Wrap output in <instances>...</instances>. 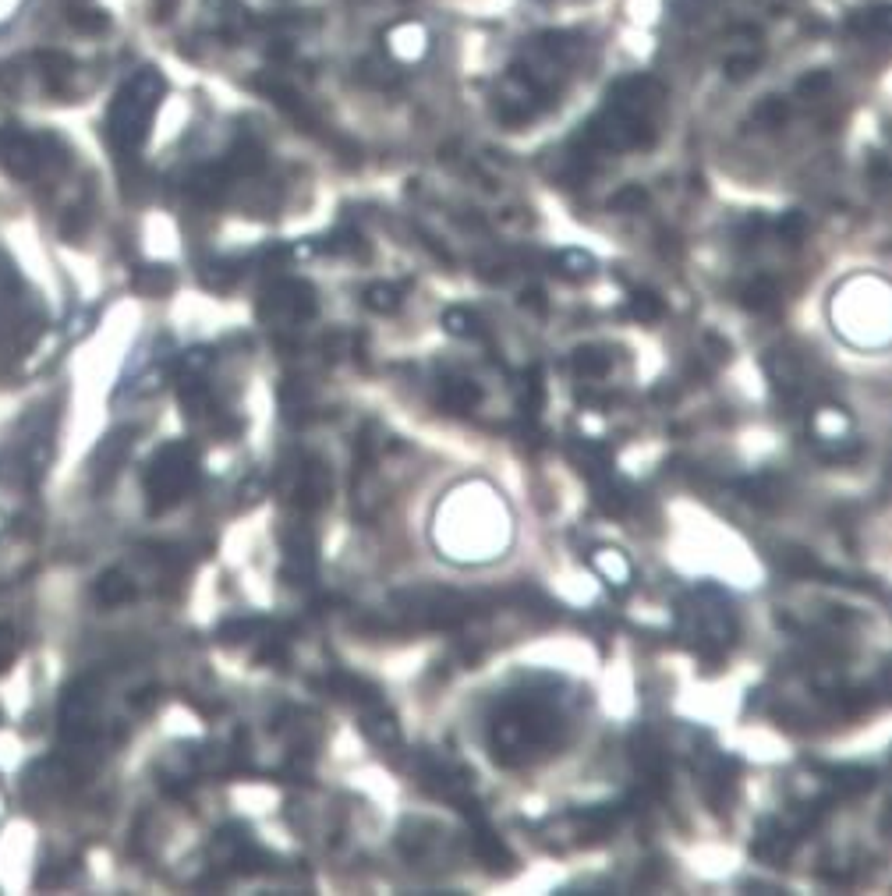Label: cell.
<instances>
[{
    "label": "cell",
    "mask_w": 892,
    "mask_h": 896,
    "mask_svg": "<svg viewBox=\"0 0 892 896\" xmlns=\"http://www.w3.org/2000/svg\"><path fill=\"white\" fill-rule=\"evenodd\" d=\"M18 652V642H14V631L7 624H0V670H7V662L14 659Z\"/></svg>",
    "instance_id": "obj_35"
},
{
    "label": "cell",
    "mask_w": 892,
    "mask_h": 896,
    "mask_svg": "<svg viewBox=\"0 0 892 896\" xmlns=\"http://www.w3.org/2000/svg\"><path fill=\"white\" fill-rule=\"evenodd\" d=\"M199 482V450L191 443H167L146 468V503L149 514H163L181 503Z\"/></svg>",
    "instance_id": "obj_4"
},
{
    "label": "cell",
    "mask_w": 892,
    "mask_h": 896,
    "mask_svg": "<svg viewBox=\"0 0 892 896\" xmlns=\"http://www.w3.org/2000/svg\"><path fill=\"white\" fill-rule=\"evenodd\" d=\"M163 100V75L146 67L138 71L124 89L118 93L114 107H110V142L118 153H138L146 135H149V124H153V114Z\"/></svg>",
    "instance_id": "obj_3"
},
{
    "label": "cell",
    "mask_w": 892,
    "mask_h": 896,
    "mask_svg": "<svg viewBox=\"0 0 892 896\" xmlns=\"http://www.w3.org/2000/svg\"><path fill=\"white\" fill-rule=\"evenodd\" d=\"M96 684L93 680H78L64 691L60 698V737L71 744H85L96 737Z\"/></svg>",
    "instance_id": "obj_7"
},
{
    "label": "cell",
    "mask_w": 892,
    "mask_h": 896,
    "mask_svg": "<svg viewBox=\"0 0 892 896\" xmlns=\"http://www.w3.org/2000/svg\"><path fill=\"white\" fill-rule=\"evenodd\" d=\"M262 164H266V153H262V146L259 142H252V138H241L238 146L231 149V156L224 160V167L231 171V178H244V174H259L262 171Z\"/></svg>",
    "instance_id": "obj_17"
},
{
    "label": "cell",
    "mask_w": 892,
    "mask_h": 896,
    "mask_svg": "<svg viewBox=\"0 0 892 896\" xmlns=\"http://www.w3.org/2000/svg\"><path fill=\"white\" fill-rule=\"evenodd\" d=\"M284 578L287 585H308L315 578V532L301 521L284 536Z\"/></svg>",
    "instance_id": "obj_8"
},
{
    "label": "cell",
    "mask_w": 892,
    "mask_h": 896,
    "mask_svg": "<svg viewBox=\"0 0 892 896\" xmlns=\"http://www.w3.org/2000/svg\"><path fill=\"white\" fill-rule=\"evenodd\" d=\"M775 235H779V241H786L790 248H797L800 241L808 238V217H804V213H797V209L782 213V217L775 220Z\"/></svg>",
    "instance_id": "obj_28"
},
{
    "label": "cell",
    "mask_w": 892,
    "mask_h": 896,
    "mask_svg": "<svg viewBox=\"0 0 892 896\" xmlns=\"http://www.w3.org/2000/svg\"><path fill=\"white\" fill-rule=\"evenodd\" d=\"M563 737V716L542 691L507 695L489 719V751L499 766L521 769L552 751Z\"/></svg>",
    "instance_id": "obj_1"
},
{
    "label": "cell",
    "mask_w": 892,
    "mask_h": 896,
    "mask_svg": "<svg viewBox=\"0 0 892 896\" xmlns=\"http://www.w3.org/2000/svg\"><path fill=\"white\" fill-rule=\"evenodd\" d=\"M556 273L560 277H567V280H588L595 273V259L588 252H581V248H567V252H560L556 255Z\"/></svg>",
    "instance_id": "obj_19"
},
{
    "label": "cell",
    "mask_w": 892,
    "mask_h": 896,
    "mask_svg": "<svg viewBox=\"0 0 892 896\" xmlns=\"http://www.w3.org/2000/svg\"><path fill=\"white\" fill-rule=\"evenodd\" d=\"M401 602V617L411 627H461L464 620H472L475 606L472 599L446 592V589H428V592H408L397 599Z\"/></svg>",
    "instance_id": "obj_5"
},
{
    "label": "cell",
    "mask_w": 892,
    "mask_h": 896,
    "mask_svg": "<svg viewBox=\"0 0 892 896\" xmlns=\"http://www.w3.org/2000/svg\"><path fill=\"white\" fill-rule=\"evenodd\" d=\"M797 93H800L804 100H822V96L833 93V75H829V71H811V75H804V78L797 82Z\"/></svg>",
    "instance_id": "obj_31"
},
{
    "label": "cell",
    "mask_w": 892,
    "mask_h": 896,
    "mask_svg": "<svg viewBox=\"0 0 892 896\" xmlns=\"http://www.w3.org/2000/svg\"><path fill=\"white\" fill-rule=\"evenodd\" d=\"M443 326H446L450 337H485L478 315L475 312H468V308H446V312H443Z\"/></svg>",
    "instance_id": "obj_22"
},
{
    "label": "cell",
    "mask_w": 892,
    "mask_h": 896,
    "mask_svg": "<svg viewBox=\"0 0 892 896\" xmlns=\"http://www.w3.org/2000/svg\"><path fill=\"white\" fill-rule=\"evenodd\" d=\"M758 64H762L758 54L744 50V54H737V58H729L726 64H722V75H726L729 82H744V78H751V75L758 71Z\"/></svg>",
    "instance_id": "obj_32"
},
{
    "label": "cell",
    "mask_w": 892,
    "mask_h": 896,
    "mask_svg": "<svg viewBox=\"0 0 892 896\" xmlns=\"http://www.w3.org/2000/svg\"><path fill=\"white\" fill-rule=\"evenodd\" d=\"M131 436H135V429H118V432H110L100 447H96V454H93V478H96V489H107L114 475L120 472V465H124V457H128V450H131Z\"/></svg>",
    "instance_id": "obj_11"
},
{
    "label": "cell",
    "mask_w": 892,
    "mask_h": 896,
    "mask_svg": "<svg viewBox=\"0 0 892 896\" xmlns=\"http://www.w3.org/2000/svg\"><path fill=\"white\" fill-rule=\"evenodd\" d=\"M786 100H779V96H769V100H762L758 107H755V124L758 128H779V124H786Z\"/></svg>",
    "instance_id": "obj_30"
},
{
    "label": "cell",
    "mask_w": 892,
    "mask_h": 896,
    "mask_svg": "<svg viewBox=\"0 0 892 896\" xmlns=\"http://www.w3.org/2000/svg\"><path fill=\"white\" fill-rule=\"evenodd\" d=\"M829 776H833L835 794H864V790L875 786V773L861 769V766H853V769H833Z\"/></svg>",
    "instance_id": "obj_21"
},
{
    "label": "cell",
    "mask_w": 892,
    "mask_h": 896,
    "mask_svg": "<svg viewBox=\"0 0 892 896\" xmlns=\"http://www.w3.org/2000/svg\"><path fill=\"white\" fill-rule=\"evenodd\" d=\"M365 305H368L372 312L390 315V312L401 308V288H393V284H368V288H365Z\"/></svg>",
    "instance_id": "obj_26"
},
{
    "label": "cell",
    "mask_w": 892,
    "mask_h": 896,
    "mask_svg": "<svg viewBox=\"0 0 892 896\" xmlns=\"http://www.w3.org/2000/svg\"><path fill=\"white\" fill-rule=\"evenodd\" d=\"M570 365H574V372L578 376H585V379H602L605 372H609V351L605 348H578L574 355H570Z\"/></svg>",
    "instance_id": "obj_20"
},
{
    "label": "cell",
    "mask_w": 892,
    "mask_h": 896,
    "mask_svg": "<svg viewBox=\"0 0 892 896\" xmlns=\"http://www.w3.org/2000/svg\"><path fill=\"white\" fill-rule=\"evenodd\" d=\"M517 305H521V308H528V312H535V315H545V312H549V301H545V295H542L538 288H528V291H521Z\"/></svg>",
    "instance_id": "obj_34"
},
{
    "label": "cell",
    "mask_w": 892,
    "mask_h": 896,
    "mask_svg": "<svg viewBox=\"0 0 892 896\" xmlns=\"http://www.w3.org/2000/svg\"><path fill=\"white\" fill-rule=\"evenodd\" d=\"M171 284H174V277L167 266H142L135 273V291H142V295H163V291H171Z\"/></svg>",
    "instance_id": "obj_23"
},
{
    "label": "cell",
    "mask_w": 892,
    "mask_h": 896,
    "mask_svg": "<svg viewBox=\"0 0 892 896\" xmlns=\"http://www.w3.org/2000/svg\"><path fill=\"white\" fill-rule=\"evenodd\" d=\"M472 850H475V857L485 865V868H507V865H514V854L507 850V843L499 839V833H492L485 822H481V815L475 819V829H472Z\"/></svg>",
    "instance_id": "obj_14"
},
{
    "label": "cell",
    "mask_w": 892,
    "mask_h": 896,
    "mask_svg": "<svg viewBox=\"0 0 892 896\" xmlns=\"http://www.w3.org/2000/svg\"><path fill=\"white\" fill-rule=\"evenodd\" d=\"M641 206H649V191H645L641 184H627V188H620V191L609 199V209H613V213H638Z\"/></svg>",
    "instance_id": "obj_29"
},
{
    "label": "cell",
    "mask_w": 892,
    "mask_h": 896,
    "mask_svg": "<svg viewBox=\"0 0 892 896\" xmlns=\"http://www.w3.org/2000/svg\"><path fill=\"white\" fill-rule=\"evenodd\" d=\"M93 596L100 599L103 606H124V602L135 599V585H131V578L124 571H103L100 581H96V589H93Z\"/></svg>",
    "instance_id": "obj_16"
},
{
    "label": "cell",
    "mask_w": 892,
    "mask_h": 896,
    "mask_svg": "<svg viewBox=\"0 0 892 896\" xmlns=\"http://www.w3.org/2000/svg\"><path fill=\"white\" fill-rule=\"evenodd\" d=\"M216 861H220L227 872L248 875V872H255L266 857H262V850L255 847V839L248 837V829L227 826V829L216 837Z\"/></svg>",
    "instance_id": "obj_10"
},
{
    "label": "cell",
    "mask_w": 892,
    "mask_h": 896,
    "mask_svg": "<svg viewBox=\"0 0 892 896\" xmlns=\"http://www.w3.org/2000/svg\"><path fill=\"white\" fill-rule=\"evenodd\" d=\"M627 312H631L638 323H655V319H662L666 305H662V298H658L655 291H634V295L627 298Z\"/></svg>",
    "instance_id": "obj_25"
},
{
    "label": "cell",
    "mask_w": 892,
    "mask_h": 896,
    "mask_svg": "<svg viewBox=\"0 0 892 896\" xmlns=\"http://www.w3.org/2000/svg\"><path fill=\"white\" fill-rule=\"evenodd\" d=\"M542 394H545V386H542V368L532 365L528 372H525V390H521V412H525V419L532 421L538 415V408H542Z\"/></svg>",
    "instance_id": "obj_27"
},
{
    "label": "cell",
    "mask_w": 892,
    "mask_h": 896,
    "mask_svg": "<svg viewBox=\"0 0 892 896\" xmlns=\"http://www.w3.org/2000/svg\"><path fill=\"white\" fill-rule=\"evenodd\" d=\"M259 627H266V624H262V620H231V624L220 627V638H224V642H248Z\"/></svg>",
    "instance_id": "obj_33"
},
{
    "label": "cell",
    "mask_w": 892,
    "mask_h": 896,
    "mask_svg": "<svg viewBox=\"0 0 892 896\" xmlns=\"http://www.w3.org/2000/svg\"><path fill=\"white\" fill-rule=\"evenodd\" d=\"M439 404L454 415H464V412H475L481 404V386L468 376H446L439 383Z\"/></svg>",
    "instance_id": "obj_12"
},
{
    "label": "cell",
    "mask_w": 892,
    "mask_h": 896,
    "mask_svg": "<svg viewBox=\"0 0 892 896\" xmlns=\"http://www.w3.org/2000/svg\"><path fill=\"white\" fill-rule=\"evenodd\" d=\"M680 638L705 659L719 662L737 638V613L726 592L702 585L680 602Z\"/></svg>",
    "instance_id": "obj_2"
},
{
    "label": "cell",
    "mask_w": 892,
    "mask_h": 896,
    "mask_svg": "<svg viewBox=\"0 0 892 896\" xmlns=\"http://www.w3.org/2000/svg\"><path fill=\"white\" fill-rule=\"evenodd\" d=\"M322 248H326V252H333V255H358V259H365V255H368V244H365V238L358 235L355 227H340L337 235H330V238H326Z\"/></svg>",
    "instance_id": "obj_24"
},
{
    "label": "cell",
    "mask_w": 892,
    "mask_h": 896,
    "mask_svg": "<svg viewBox=\"0 0 892 896\" xmlns=\"http://www.w3.org/2000/svg\"><path fill=\"white\" fill-rule=\"evenodd\" d=\"M312 315H315V291H312V284H305L297 277L273 280L262 291V301H259V319L262 323L297 326V323H305Z\"/></svg>",
    "instance_id": "obj_6"
},
{
    "label": "cell",
    "mask_w": 892,
    "mask_h": 896,
    "mask_svg": "<svg viewBox=\"0 0 892 896\" xmlns=\"http://www.w3.org/2000/svg\"><path fill=\"white\" fill-rule=\"evenodd\" d=\"M889 22H892L889 4H868V7H861V11H853L846 18V29L853 36H861V40H882L889 32Z\"/></svg>",
    "instance_id": "obj_15"
},
{
    "label": "cell",
    "mask_w": 892,
    "mask_h": 896,
    "mask_svg": "<svg viewBox=\"0 0 892 896\" xmlns=\"http://www.w3.org/2000/svg\"><path fill=\"white\" fill-rule=\"evenodd\" d=\"M740 305L751 308V312H773L775 305H779V291H775V284L769 277H755V280L740 291Z\"/></svg>",
    "instance_id": "obj_18"
},
{
    "label": "cell",
    "mask_w": 892,
    "mask_h": 896,
    "mask_svg": "<svg viewBox=\"0 0 892 896\" xmlns=\"http://www.w3.org/2000/svg\"><path fill=\"white\" fill-rule=\"evenodd\" d=\"M386 50L393 60H421V54L428 50V32L415 22H401L386 32Z\"/></svg>",
    "instance_id": "obj_13"
},
{
    "label": "cell",
    "mask_w": 892,
    "mask_h": 896,
    "mask_svg": "<svg viewBox=\"0 0 892 896\" xmlns=\"http://www.w3.org/2000/svg\"><path fill=\"white\" fill-rule=\"evenodd\" d=\"M291 500L301 514H315L319 507L330 503V468L319 457L301 461V468L295 472V485H291Z\"/></svg>",
    "instance_id": "obj_9"
}]
</instances>
